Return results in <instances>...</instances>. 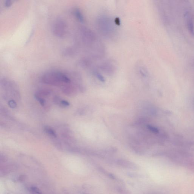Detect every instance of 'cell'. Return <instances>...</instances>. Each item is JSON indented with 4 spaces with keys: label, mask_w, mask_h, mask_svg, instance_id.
<instances>
[{
    "label": "cell",
    "mask_w": 194,
    "mask_h": 194,
    "mask_svg": "<svg viewBox=\"0 0 194 194\" xmlns=\"http://www.w3.org/2000/svg\"><path fill=\"white\" fill-rule=\"evenodd\" d=\"M116 164L119 166L123 168L132 170H137L139 169L137 165L134 163L123 159H118L116 161Z\"/></svg>",
    "instance_id": "obj_4"
},
{
    "label": "cell",
    "mask_w": 194,
    "mask_h": 194,
    "mask_svg": "<svg viewBox=\"0 0 194 194\" xmlns=\"http://www.w3.org/2000/svg\"><path fill=\"white\" fill-rule=\"evenodd\" d=\"M188 169L190 171L194 173V160H193L188 165L187 167Z\"/></svg>",
    "instance_id": "obj_13"
},
{
    "label": "cell",
    "mask_w": 194,
    "mask_h": 194,
    "mask_svg": "<svg viewBox=\"0 0 194 194\" xmlns=\"http://www.w3.org/2000/svg\"><path fill=\"white\" fill-rule=\"evenodd\" d=\"M44 130L49 136L53 137L54 138L57 137L56 133L51 128L49 127L46 126L44 128Z\"/></svg>",
    "instance_id": "obj_8"
},
{
    "label": "cell",
    "mask_w": 194,
    "mask_h": 194,
    "mask_svg": "<svg viewBox=\"0 0 194 194\" xmlns=\"http://www.w3.org/2000/svg\"><path fill=\"white\" fill-rule=\"evenodd\" d=\"M60 104L62 106L67 107L69 106V103L65 100H62L60 101Z\"/></svg>",
    "instance_id": "obj_14"
},
{
    "label": "cell",
    "mask_w": 194,
    "mask_h": 194,
    "mask_svg": "<svg viewBox=\"0 0 194 194\" xmlns=\"http://www.w3.org/2000/svg\"><path fill=\"white\" fill-rule=\"evenodd\" d=\"M98 170H99V171H100V172L103 173L104 175H106V176H107L108 177H109V178L111 179L118 182L121 183H123V181H122V180L119 179V178H118L115 175H114V174L108 172V171H106L105 169L103 168H98Z\"/></svg>",
    "instance_id": "obj_6"
},
{
    "label": "cell",
    "mask_w": 194,
    "mask_h": 194,
    "mask_svg": "<svg viewBox=\"0 0 194 194\" xmlns=\"http://www.w3.org/2000/svg\"><path fill=\"white\" fill-rule=\"evenodd\" d=\"M74 52L75 51H74V50L72 49V48H69L66 49L65 51L63 52V53H64V55L69 56L71 55L74 54Z\"/></svg>",
    "instance_id": "obj_10"
},
{
    "label": "cell",
    "mask_w": 194,
    "mask_h": 194,
    "mask_svg": "<svg viewBox=\"0 0 194 194\" xmlns=\"http://www.w3.org/2000/svg\"><path fill=\"white\" fill-rule=\"evenodd\" d=\"M106 16L98 17L96 21V28L100 34L107 38L114 37L116 33V27L114 21Z\"/></svg>",
    "instance_id": "obj_2"
},
{
    "label": "cell",
    "mask_w": 194,
    "mask_h": 194,
    "mask_svg": "<svg viewBox=\"0 0 194 194\" xmlns=\"http://www.w3.org/2000/svg\"><path fill=\"white\" fill-rule=\"evenodd\" d=\"M83 194H86V193H83Z\"/></svg>",
    "instance_id": "obj_16"
},
{
    "label": "cell",
    "mask_w": 194,
    "mask_h": 194,
    "mask_svg": "<svg viewBox=\"0 0 194 194\" xmlns=\"http://www.w3.org/2000/svg\"><path fill=\"white\" fill-rule=\"evenodd\" d=\"M117 191L119 194H132L130 191L123 188L118 187L117 188Z\"/></svg>",
    "instance_id": "obj_9"
},
{
    "label": "cell",
    "mask_w": 194,
    "mask_h": 194,
    "mask_svg": "<svg viewBox=\"0 0 194 194\" xmlns=\"http://www.w3.org/2000/svg\"><path fill=\"white\" fill-rule=\"evenodd\" d=\"M154 194V193H153V194Z\"/></svg>",
    "instance_id": "obj_17"
},
{
    "label": "cell",
    "mask_w": 194,
    "mask_h": 194,
    "mask_svg": "<svg viewBox=\"0 0 194 194\" xmlns=\"http://www.w3.org/2000/svg\"><path fill=\"white\" fill-rule=\"evenodd\" d=\"M45 84L67 87L71 84V80L65 73L58 71H51L43 74L41 78Z\"/></svg>",
    "instance_id": "obj_1"
},
{
    "label": "cell",
    "mask_w": 194,
    "mask_h": 194,
    "mask_svg": "<svg viewBox=\"0 0 194 194\" xmlns=\"http://www.w3.org/2000/svg\"><path fill=\"white\" fill-rule=\"evenodd\" d=\"M74 16L75 18L79 22L83 23L84 22L85 19L82 13L79 8H75L74 10Z\"/></svg>",
    "instance_id": "obj_7"
},
{
    "label": "cell",
    "mask_w": 194,
    "mask_h": 194,
    "mask_svg": "<svg viewBox=\"0 0 194 194\" xmlns=\"http://www.w3.org/2000/svg\"><path fill=\"white\" fill-rule=\"evenodd\" d=\"M12 5V1L7 0L5 1L4 5L6 7H9Z\"/></svg>",
    "instance_id": "obj_15"
},
{
    "label": "cell",
    "mask_w": 194,
    "mask_h": 194,
    "mask_svg": "<svg viewBox=\"0 0 194 194\" xmlns=\"http://www.w3.org/2000/svg\"><path fill=\"white\" fill-rule=\"evenodd\" d=\"M8 105L10 107L14 109L17 106V104L16 102L13 100H10L8 102Z\"/></svg>",
    "instance_id": "obj_11"
},
{
    "label": "cell",
    "mask_w": 194,
    "mask_h": 194,
    "mask_svg": "<svg viewBox=\"0 0 194 194\" xmlns=\"http://www.w3.org/2000/svg\"><path fill=\"white\" fill-rule=\"evenodd\" d=\"M100 69L108 74H112L115 70V66L111 62H106L101 63L99 67Z\"/></svg>",
    "instance_id": "obj_5"
},
{
    "label": "cell",
    "mask_w": 194,
    "mask_h": 194,
    "mask_svg": "<svg viewBox=\"0 0 194 194\" xmlns=\"http://www.w3.org/2000/svg\"><path fill=\"white\" fill-rule=\"evenodd\" d=\"M148 128L149 130H150V131L152 132L155 133H159V130L156 128V127H155L151 126V125H148Z\"/></svg>",
    "instance_id": "obj_12"
},
{
    "label": "cell",
    "mask_w": 194,
    "mask_h": 194,
    "mask_svg": "<svg viewBox=\"0 0 194 194\" xmlns=\"http://www.w3.org/2000/svg\"><path fill=\"white\" fill-rule=\"evenodd\" d=\"M68 26L66 21L62 18L56 19L52 26L53 34L58 38H63L67 34Z\"/></svg>",
    "instance_id": "obj_3"
}]
</instances>
